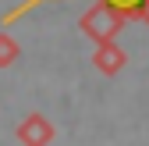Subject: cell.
Here are the masks:
<instances>
[{"instance_id": "cell-5", "label": "cell", "mask_w": 149, "mask_h": 146, "mask_svg": "<svg viewBox=\"0 0 149 146\" xmlns=\"http://www.w3.org/2000/svg\"><path fill=\"white\" fill-rule=\"evenodd\" d=\"M107 4H110V7H117L124 18H135V11H139L142 0H107Z\"/></svg>"}, {"instance_id": "cell-4", "label": "cell", "mask_w": 149, "mask_h": 146, "mask_svg": "<svg viewBox=\"0 0 149 146\" xmlns=\"http://www.w3.org/2000/svg\"><path fill=\"white\" fill-rule=\"evenodd\" d=\"M18 53H22L18 39H14V36H7V32H0V68H11V64L18 61Z\"/></svg>"}, {"instance_id": "cell-1", "label": "cell", "mask_w": 149, "mask_h": 146, "mask_svg": "<svg viewBox=\"0 0 149 146\" xmlns=\"http://www.w3.org/2000/svg\"><path fill=\"white\" fill-rule=\"evenodd\" d=\"M124 22H128V18H124L117 7H110L107 0H96V4H92V7L78 18V29H82L89 39L100 46V43H114Z\"/></svg>"}, {"instance_id": "cell-3", "label": "cell", "mask_w": 149, "mask_h": 146, "mask_svg": "<svg viewBox=\"0 0 149 146\" xmlns=\"http://www.w3.org/2000/svg\"><path fill=\"white\" fill-rule=\"evenodd\" d=\"M124 64H128V57H124V50L117 43H100L92 50V68H100L103 75H117Z\"/></svg>"}, {"instance_id": "cell-6", "label": "cell", "mask_w": 149, "mask_h": 146, "mask_svg": "<svg viewBox=\"0 0 149 146\" xmlns=\"http://www.w3.org/2000/svg\"><path fill=\"white\" fill-rule=\"evenodd\" d=\"M135 18H139V22H146V25H149V0H142V4H139Z\"/></svg>"}, {"instance_id": "cell-2", "label": "cell", "mask_w": 149, "mask_h": 146, "mask_svg": "<svg viewBox=\"0 0 149 146\" xmlns=\"http://www.w3.org/2000/svg\"><path fill=\"white\" fill-rule=\"evenodd\" d=\"M53 135H57V128L50 125L46 114H29L22 125H18V142L22 146H50Z\"/></svg>"}]
</instances>
